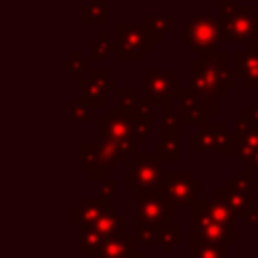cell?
<instances>
[{"instance_id": "obj_41", "label": "cell", "mask_w": 258, "mask_h": 258, "mask_svg": "<svg viewBox=\"0 0 258 258\" xmlns=\"http://www.w3.org/2000/svg\"><path fill=\"white\" fill-rule=\"evenodd\" d=\"M244 50H248V52H252V54H258V34L246 42V48H244Z\"/></svg>"}, {"instance_id": "obj_33", "label": "cell", "mask_w": 258, "mask_h": 258, "mask_svg": "<svg viewBox=\"0 0 258 258\" xmlns=\"http://www.w3.org/2000/svg\"><path fill=\"white\" fill-rule=\"evenodd\" d=\"M62 69L69 71L73 79H81V73H83V71H91V69H89V60H85L79 50H75L69 60H62Z\"/></svg>"}, {"instance_id": "obj_31", "label": "cell", "mask_w": 258, "mask_h": 258, "mask_svg": "<svg viewBox=\"0 0 258 258\" xmlns=\"http://www.w3.org/2000/svg\"><path fill=\"white\" fill-rule=\"evenodd\" d=\"M161 129H163L165 137H179L181 135V119H179V115L171 113V109H163Z\"/></svg>"}, {"instance_id": "obj_30", "label": "cell", "mask_w": 258, "mask_h": 258, "mask_svg": "<svg viewBox=\"0 0 258 258\" xmlns=\"http://www.w3.org/2000/svg\"><path fill=\"white\" fill-rule=\"evenodd\" d=\"M131 117H133L135 121H143V123L153 125V121H155V105L149 103L145 97H139L137 105H135L133 111H131Z\"/></svg>"}, {"instance_id": "obj_22", "label": "cell", "mask_w": 258, "mask_h": 258, "mask_svg": "<svg viewBox=\"0 0 258 258\" xmlns=\"http://www.w3.org/2000/svg\"><path fill=\"white\" fill-rule=\"evenodd\" d=\"M79 18H81L83 24H87V22L107 24V20H109V0H89L87 4L81 6Z\"/></svg>"}, {"instance_id": "obj_27", "label": "cell", "mask_w": 258, "mask_h": 258, "mask_svg": "<svg viewBox=\"0 0 258 258\" xmlns=\"http://www.w3.org/2000/svg\"><path fill=\"white\" fill-rule=\"evenodd\" d=\"M109 52H115V42L109 40L107 32H99L97 40H93L89 44V60H101Z\"/></svg>"}, {"instance_id": "obj_25", "label": "cell", "mask_w": 258, "mask_h": 258, "mask_svg": "<svg viewBox=\"0 0 258 258\" xmlns=\"http://www.w3.org/2000/svg\"><path fill=\"white\" fill-rule=\"evenodd\" d=\"M226 187L234 189V191H240V194H248V196H254L256 194V185H254V173L250 169H238L234 177H230L226 181Z\"/></svg>"}, {"instance_id": "obj_20", "label": "cell", "mask_w": 258, "mask_h": 258, "mask_svg": "<svg viewBox=\"0 0 258 258\" xmlns=\"http://www.w3.org/2000/svg\"><path fill=\"white\" fill-rule=\"evenodd\" d=\"M218 200H222L226 206H230L234 210L236 216H244L248 210L254 208V196H248V194H240V191H234L230 187H220L218 194H216Z\"/></svg>"}, {"instance_id": "obj_40", "label": "cell", "mask_w": 258, "mask_h": 258, "mask_svg": "<svg viewBox=\"0 0 258 258\" xmlns=\"http://www.w3.org/2000/svg\"><path fill=\"white\" fill-rule=\"evenodd\" d=\"M242 218H244V224L246 226H256L258 224V206H254L252 210H248Z\"/></svg>"}, {"instance_id": "obj_34", "label": "cell", "mask_w": 258, "mask_h": 258, "mask_svg": "<svg viewBox=\"0 0 258 258\" xmlns=\"http://www.w3.org/2000/svg\"><path fill=\"white\" fill-rule=\"evenodd\" d=\"M115 95H117L119 107L125 109V111H129V113L133 111V107H135L137 101H139V97H137V93H135L133 87H117V89H115Z\"/></svg>"}, {"instance_id": "obj_6", "label": "cell", "mask_w": 258, "mask_h": 258, "mask_svg": "<svg viewBox=\"0 0 258 258\" xmlns=\"http://www.w3.org/2000/svg\"><path fill=\"white\" fill-rule=\"evenodd\" d=\"M137 210H135V226H151V228H169L171 226V204L163 198L159 185L143 191H135Z\"/></svg>"}, {"instance_id": "obj_11", "label": "cell", "mask_w": 258, "mask_h": 258, "mask_svg": "<svg viewBox=\"0 0 258 258\" xmlns=\"http://www.w3.org/2000/svg\"><path fill=\"white\" fill-rule=\"evenodd\" d=\"M200 62L206 67V71L210 73V77L216 81V85L222 89L224 95H228V91L238 85L236 71H232L228 67V52H224V50L200 52Z\"/></svg>"}, {"instance_id": "obj_12", "label": "cell", "mask_w": 258, "mask_h": 258, "mask_svg": "<svg viewBox=\"0 0 258 258\" xmlns=\"http://www.w3.org/2000/svg\"><path fill=\"white\" fill-rule=\"evenodd\" d=\"M137 238L135 234H121V236H109L103 238L101 246L95 254L89 258H145L141 252H137Z\"/></svg>"}, {"instance_id": "obj_14", "label": "cell", "mask_w": 258, "mask_h": 258, "mask_svg": "<svg viewBox=\"0 0 258 258\" xmlns=\"http://www.w3.org/2000/svg\"><path fill=\"white\" fill-rule=\"evenodd\" d=\"M189 214H202V216H208L224 226H230V228H236V214L230 206H226L222 200L218 198H198L189 204Z\"/></svg>"}, {"instance_id": "obj_43", "label": "cell", "mask_w": 258, "mask_h": 258, "mask_svg": "<svg viewBox=\"0 0 258 258\" xmlns=\"http://www.w3.org/2000/svg\"><path fill=\"white\" fill-rule=\"evenodd\" d=\"M252 2H254V6H258V0H252Z\"/></svg>"}, {"instance_id": "obj_21", "label": "cell", "mask_w": 258, "mask_h": 258, "mask_svg": "<svg viewBox=\"0 0 258 258\" xmlns=\"http://www.w3.org/2000/svg\"><path fill=\"white\" fill-rule=\"evenodd\" d=\"M173 22L171 14H145L143 18V26L149 32V36L153 38V42H161L165 38V34L169 32V26Z\"/></svg>"}, {"instance_id": "obj_15", "label": "cell", "mask_w": 258, "mask_h": 258, "mask_svg": "<svg viewBox=\"0 0 258 258\" xmlns=\"http://www.w3.org/2000/svg\"><path fill=\"white\" fill-rule=\"evenodd\" d=\"M177 97L181 99V107H179L181 125H191V123L206 125V123H208V119H210L212 115L208 113V109L204 107V103L198 99V95L191 91V87H187V89L179 87Z\"/></svg>"}, {"instance_id": "obj_23", "label": "cell", "mask_w": 258, "mask_h": 258, "mask_svg": "<svg viewBox=\"0 0 258 258\" xmlns=\"http://www.w3.org/2000/svg\"><path fill=\"white\" fill-rule=\"evenodd\" d=\"M91 107H105L109 103V97H107V89L99 83H95L93 79H81V95Z\"/></svg>"}, {"instance_id": "obj_42", "label": "cell", "mask_w": 258, "mask_h": 258, "mask_svg": "<svg viewBox=\"0 0 258 258\" xmlns=\"http://www.w3.org/2000/svg\"><path fill=\"white\" fill-rule=\"evenodd\" d=\"M254 185H256V189H258V171H254Z\"/></svg>"}, {"instance_id": "obj_1", "label": "cell", "mask_w": 258, "mask_h": 258, "mask_svg": "<svg viewBox=\"0 0 258 258\" xmlns=\"http://www.w3.org/2000/svg\"><path fill=\"white\" fill-rule=\"evenodd\" d=\"M220 26L224 42H248L258 34V12L254 6L238 4L236 0H218Z\"/></svg>"}, {"instance_id": "obj_16", "label": "cell", "mask_w": 258, "mask_h": 258, "mask_svg": "<svg viewBox=\"0 0 258 258\" xmlns=\"http://www.w3.org/2000/svg\"><path fill=\"white\" fill-rule=\"evenodd\" d=\"M234 133L238 137L236 155L246 163L248 159H252L258 153V127H254L246 117H238Z\"/></svg>"}, {"instance_id": "obj_36", "label": "cell", "mask_w": 258, "mask_h": 258, "mask_svg": "<svg viewBox=\"0 0 258 258\" xmlns=\"http://www.w3.org/2000/svg\"><path fill=\"white\" fill-rule=\"evenodd\" d=\"M89 79H93L95 83L103 85L105 89H117V81L111 79L105 69H91V71H89Z\"/></svg>"}, {"instance_id": "obj_26", "label": "cell", "mask_w": 258, "mask_h": 258, "mask_svg": "<svg viewBox=\"0 0 258 258\" xmlns=\"http://www.w3.org/2000/svg\"><path fill=\"white\" fill-rule=\"evenodd\" d=\"M103 236L93 228V226H85L81 228V236H79V252L81 254H95L97 248L101 246Z\"/></svg>"}, {"instance_id": "obj_32", "label": "cell", "mask_w": 258, "mask_h": 258, "mask_svg": "<svg viewBox=\"0 0 258 258\" xmlns=\"http://www.w3.org/2000/svg\"><path fill=\"white\" fill-rule=\"evenodd\" d=\"M71 119L75 123H89V119H91V105L83 97H75L71 101Z\"/></svg>"}, {"instance_id": "obj_3", "label": "cell", "mask_w": 258, "mask_h": 258, "mask_svg": "<svg viewBox=\"0 0 258 258\" xmlns=\"http://www.w3.org/2000/svg\"><path fill=\"white\" fill-rule=\"evenodd\" d=\"M155 48L153 38L141 24H123L115 26V56L123 62H141L147 52Z\"/></svg>"}, {"instance_id": "obj_28", "label": "cell", "mask_w": 258, "mask_h": 258, "mask_svg": "<svg viewBox=\"0 0 258 258\" xmlns=\"http://www.w3.org/2000/svg\"><path fill=\"white\" fill-rule=\"evenodd\" d=\"M189 258H226V246L189 244Z\"/></svg>"}, {"instance_id": "obj_9", "label": "cell", "mask_w": 258, "mask_h": 258, "mask_svg": "<svg viewBox=\"0 0 258 258\" xmlns=\"http://www.w3.org/2000/svg\"><path fill=\"white\" fill-rule=\"evenodd\" d=\"M236 228L224 226L202 214H189V244L232 246L236 244Z\"/></svg>"}, {"instance_id": "obj_39", "label": "cell", "mask_w": 258, "mask_h": 258, "mask_svg": "<svg viewBox=\"0 0 258 258\" xmlns=\"http://www.w3.org/2000/svg\"><path fill=\"white\" fill-rule=\"evenodd\" d=\"M244 117H246L254 127H258V105H248V107L244 109Z\"/></svg>"}, {"instance_id": "obj_24", "label": "cell", "mask_w": 258, "mask_h": 258, "mask_svg": "<svg viewBox=\"0 0 258 258\" xmlns=\"http://www.w3.org/2000/svg\"><path fill=\"white\" fill-rule=\"evenodd\" d=\"M153 153L157 155V159L163 161H179L181 157V137H165L161 141L155 143Z\"/></svg>"}, {"instance_id": "obj_2", "label": "cell", "mask_w": 258, "mask_h": 258, "mask_svg": "<svg viewBox=\"0 0 258 258\" xmlns=\"http://www.w3.org/2000/svg\"><path fill=\"white\" fill-rule=\"evenodd\" d=\"M179 40L189 46L194 52L218 50V44L224 42L220 18L214 14H194L181 28Z\"/></svg>"}, {"instance_id": "obj_19", "label": "cell", "mask_w": 258, "mask_h": 258, "mask_svg": "<svg viewBox=\"0 0 258 258\" xmlns=\"http://www.w3.org/2000/svg\"><path fill=\"white\" fill-rule=\"evenodd\" d=\"M234 71L238 81H244L248 89H258V54H252L248 50H238Z\"/></svg>"}, {"instance_id": "obj_7", "label": "cell", "mask_w": 258, "mask_h": 258, "mask_svg": "<svg viewBox=\"0 0 258 258\" xmlns=\"http://www.w3.org/2000/svg\"><path fill=\"white\" fill-rule=\"evenodd\" d=\"M181 83L167 69H149L143 75V97L161 109H171Z\"/></svg>"}, {"instance_id": "obj_5", "label": "cell", "mask_w": 258, "mask_h": 258, "mask_svg": "<svg viewBox=\"0 0 258 258\" xmlns=\"http://www.w3.org/2000/svg\"><path fill=\"white\" fill-rule=\"evenodd\" d=\"M163 171L165 169L153 151H135L133 159L125 163V187L133 191L157 187Z\"/></svg>"}, {"instance_id": "obj_35", "label": "cell", "mask_w": 258, "mask_h": 258, "mask_svg": "<svg viewBox=\"0 0 258 258\" xmlns=\"http://www.w3.org/2000/svg\"><path fill=\"white\" fill-rule=\"evenodd\" d=\"M179 242H181V228H177V226H169V228L165 230V234H163L161 250H163L165 254H169V252L173 250V246L179 244Z\"/></svg>"}, {"instance_id": "obj_17", "label": "cell", "mask_w": 258, "mask_h": 258, "mask_svg": "<svg viewBox=\"0 0 258 258\" xmlns=\"http://www.w3.org/2000/svg\"><path fill=\"white\" fill-rule=\"evenodd\" d=\"M105 208H107V200H103V198H83L79 202V206L73 208V212H71V224L77 228L93 226Z\"/></svg>"}, {"instance_id": "obj_4", "label": "cell", "mask_w": 258, "mask_h": 258, "mask_svg": "<svg viewBox=\"0 0 258 258\" xmlns=\"http://www.w3.org/2000/svg\"><path fill=\"white\" fill-rule=\"evenodd\" d=\"M133 125L135 119L131 117L129 111L121 107H107V113L99 115L97 119V129L101 135V141L105 143H115L129 153L135 151V141H133Z\"/></svg>"}, {"instance_id": "obj_29", "label": "cell", "mask_w": 258, "mask_h": 258, "mask_svg": "<svg viewBox=\"0 0 258 258\" xmlns=\"http://www.w3.org/2000/svg\"><path fill=\"white\" fill-rule=\"evenodd\" d=\"M167 228H151V226H135V238L139 244H161Z\"/></svg>"}, {"instance_id": "obj_37", "label": "cell", "mask_w": 258, "mask_h": 258, "mask_svg": "<svg viewBox=\"0 0 258 258\" xmlns=\"http://www.w3.org/2000/svg\"><path fill=\"white\" fill-rule=\"evenodd\" d=\"M151 127H153V125H149V123L135 121V125H133V141H135V145H141V143L149 137Z\"/></svg>"}, {"instance_id": "obj_18", "label": "cell", "mask_w": 258, "mask_h": 258, "mask_svg": "<svg viewBox=\"0 0 258 258\" xmlns=\"http://www.w3.org/2000/svg\"><path fill=\"white\" fill-rule=\"evenodd\" d=\"M93 228L103 236V238H109V236H121V234H127V218L125 216H119V212L111 206H107L103 210V214L97 218V222L93 224Z\"/></svg>"}, {"instance_id": "obj_10", "label": "cell", "mask_w": 258, "mask_h": 258, "mask_svg": "<svg viewBox=\"0 0 258 258\" xmlns=\"http://www.w3.org/2000/svg\"><path fill=\"white\" fill-rule=\"evenodd\" d=\"M159 189L163 194V198L171 204V208H181V206H189L194 200H198V191H200V179L191 177L189 171H163L161 181H159Z\"/></svg>"}, {"instance_id": "obj_8", "label": "cell", "mask_w": 258, "mask_h": 258, "mask_svg": "<svg viewBox=\"0 0 258 258\" xmlns=\"http://www.w3.org/2000/svg\"><path fill=\"white\" fill-rule=\"evenodd\" d=\"M236 145H238V137L236 133H230L226 125L206 123V125H200V129L189 135L191 153H206V151L236 153Z\"/></svg>"}, {"instance_id": "obj_38", "label": "cell", "mask_w": 258, "mask_h": 258, "mask_svg": "<svg viewBox=\"0 0 258 258\" xmlns=\"http://www.w3.org/2000/svg\"><path fill=\"white\" fill-rule=\"evenodd\" d=\"M117 179H105L103 183H101V189H99V198H103V200H109V198H113L115 196V191H117Z\"/></svg>"}, {"instance_id": "obj_13", "label": "cell", "mask_w": 258, "mask_h": 258, "mask_svg": "<svg viewBox=\"0 0 258 258\" xmlns=\"http://www.w3.org/2000/svg\"><path fill=\"white\" fill-rule=\"evenodd\" d=\"M115 167H117V163L105 157L101 143H83L81 145V169L89 171L91 179H105Z\"/></svg>"}]
</instances>
